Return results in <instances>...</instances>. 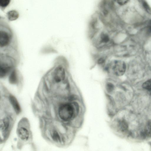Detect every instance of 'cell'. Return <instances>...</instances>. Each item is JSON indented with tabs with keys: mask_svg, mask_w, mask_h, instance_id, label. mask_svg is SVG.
I'll return each instance as SVG.
<instances>
[{
	"mask_svg": "<svg viewBox=\"0 0 151 151\" xmlns=\"http://www.w3.org/2000/svg\"><path fill=\"white\" fill-rule=\"evenodd\" d=\"M103 68L111 77H120L125 73L126 65L122 60L113 59L109 60Z\"/></svg>",
	"mask_w": 151,
	"mask_h": 151,
	"instance_id": "cell-1",
	"label": "cell"
},
{
	"mask_svg": "<svg viewBox=\"0 0 151 151\" xmlns=\"http://www.w3.org/2000/svg\"><path fill=\"white\" fill-rule=\"evenodd\" d=\"M58 112L60 118L63 121H67L71 119L73 116L74 108L70 104H65L60 107Z\"/></svg>",
	"mask_w": 151,
	"mask_h": 151,
	"instance_id": "cell-2",
	"label": "cell"
},
{
	"mask_svg": "<svg viewBox=\"0 0 151 151\" xmlns=\"http://www.w3.org/2000/svg\"><path fill=\"white\" fill-rule=\"evenodd\" d=\"M66 71L65 68L60 66L55 69L53 73V79L56 83H59L64 81L66 78Z\"/></svg>",
	"mask_w": 151,
	"mask_h": 151,
	"instance_id": "cell-3",
	"label": "cell"
},
{
	"mask_svg": "<svg viewBox=\"0 0 151 151\" xmlns=\"http://www.w3.org/2000/svg\"><path fill=\"white\" fill-rule=\"evenodd\" d=\"M5 23V28H2L0 31V46L4 47L7 45L10 40V36L8 31L6 30Z\"/></svg>",
	"mask_w": 151,
	"mask_h": 151,
	"instance_id": "cell-4",
	"label": "cell"
},
{
	"mask_svg": "<svg viewBox=\"0 0 151 151\" xmlns=\"http://www.w3.org/2000/svg\"><path fill=\"white\" fill-rule=\"evenodd\" d=\"M114 10L128 5L131 0H111Z\"/></svg>",
	"mask_w": 151,
	"mask_h": 151,
	"instance_id": "cell-5",
	"label": "cell"
},
{
	"mask_svg": "<svg viewBox=\"0 0 151 151\" xmlns=\"http://www.w3.org/2000/svg\"><path fill=\"white\" fill-rule=\"evenodd\" d=\"M9 99L16 113L17 114H19L21 111V108L16 98L13 96L11 95L9 97Z\"/></svg>",
	"mask_w": 151,
	"mask_h": 151,
	"instance_id": "cell-6",
	"label": "cell"
},
{
	"mask_svg": "<svg viewBox=\"0 0 151 151\" xmlns=\"http://www.w3.org/2000/svg\"><path fill=\"white\" fill-rule=\"evenodd\" d=\"M18 134L19 137L24 141L27 140L29 136V134L28 130L23 127H22L19 129Z\"/></svg>",
	"mask_w": 151,
	"mask_h": 151,
	"instance_id": "cell-7",
	"label": "cell"
},
{
	"mask_svg": "<svg viewBox=\"0 0 151 151\" xmlns=\"http://www.w3.org/2000/svg\"><path fill=\"white\" fill-rule=\"evenodd\" d=\"M6 15L8 19L10 21H13L17 20L19 16L18 12L14 10L8 11L6 13Z\"/></svg>",
	"mask_w": 151,
	"mask_h": 151,
	"instance_id": "cell-8",
	"label": "cell"
},
{
	"mask_svg": "<svg viewBox=\"0 0 151 151\" xmlns=\"http://www.w3.org/2000/svg\"><path fill=\"white\" fill-rule=\"evenodd\" d=\"M11 67L7 64L4 63H1L0 67V76L3 77L5 76L9 72Z\"/></svg>",
	"mask_w": 151,
	"mask_h": 151,
	"instance_id": "cell-9",
	"label": "cell"
},
{
	"mask_svg": "<svg viewBox=\"0 0 151 151\" xmlns=\"http://www.w3.org/2000/svg\"><path fill=\"white\" fill-rule=\"evenodd\" d=\"M9 121L8 118H6L1 121L0 129L4 132L6 131L9 125Z\"/></svg>",
	"mask_w": 151,
	"mask_h": 151,
	"instance_id": "cell-10",
	"label": "cell"
},
{
	"mask_svg": "<svg viewBox=\"0 0 151 151\" xmlns=\"http://www.w3.org/2000/svg\"><path fill=\"white\" fill-rule=\"evenodd\" d=\"M142 134L145 137H151V121L149 122L146 125Z\"/></svg>",
	"mask_w": 151,
	"mask_h": 151,
	"instance_id": "cell-11",
	"label": "cell"
},
{
	"mask_svg": "<svg viewBox=\"0 0 151 151\" xmlns=\"http://www.w3.org/2000/svg\"><path fill=\"white\" fill-rule=\"evenodd\" d=\"M11 0H0V8L4 11L9 5Z\"/></svg>",
	"mask_w": 151,
	"mask_h": 151,
	"instance_id": "cell-12",
	"label": "cell"
},
{
	"mask_svg": "<svg viewBox=\"0 0 151 151\" xmlns=\"http://www.w3.org/2000/svg\"><path fill=\"white\" fill-rule=\"evenodd\" d=\"M10 83L12 84H15L17 81V77L16 72L13 71L10 75L9 78Z\"/></svg>",
	"mask_w": 151,
	"mask_h": 151,
	"instance_id": "cell-13",
	"label": "cell"
},
{
	"mask_svg": "<svg viewBox=\"0 0 151 151\" xmlns=\"http://www.w3.org/2000/svg\"><path fill=\"white\" fill-rule=\"evenodd\" d=\"M142 87L147 90L151 91V78L144 83Z\"/></svg>",
	"mask_w": 151,
	"mask_h": 151,
	"instance_id": "cell-14",
	"label": "cell"
},
{
	"mask_svg": "<svg viewBox=\"0 0 151 151\" xmlns=\"http://www.w3.org/2000/svg\"><path fill=\"white\" fill-rule=\"evenodd\" d=\"M119 128L121 131H126L127 129L128 126L126 122L124 121H122L120 122Z\"/></svg>",
	"mask_w": 151,
	"mask_h": 151,
	"instance_id": "cell-15",
	"label": "cell"
},
{
	"mask_svg": "<svg viewBox=\"0 0 151 151\" xmlns=\"http://www.w3.org/2000/svg\"><path fill=\"white\" fill-rule=\"evenodd\" d=\"M106 87L107 90L109 92L112 91L114 88V86L113 83L110 82H107L106 83Z\"/></svg>",
	"mask_w": 151,
	"mask_h": 151,
	"instance_id": "cell-16",
	"label": "cell"
},
{
	"mask_svg": "<svg viewBox=\"0 0 151 151\" xmlns=\"http://www.w3.org/2000/svg\"><path fill=\"white\" fill-rule=\"evenodd\" d=\"M52 137L53 139L55 141L58 142L60 140V136L56 131L53 132L52 134Z\"/></svg>",
	"mask_w": 151,
	"mask_h": 151,
	"instance_id": "cell-17",
	"label": "cell"
}]
</instances>
